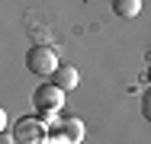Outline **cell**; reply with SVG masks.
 Returning <instances> with one entry per match:
<instances>
[{"mask_svg": "<svg viewBox=\"0 0 151 144\" xmlns=\"http://www.w3.org/2000/svg\"><path fill=\"white\" fill-rule=\"evenodd\" d=\"M26 67H29L35 77H52L61 64H58L55 48H48V45H35V48L26 51Z\"/></svg>", "mask_w": 151, "mask_h": 144, "instance_id": "6da1fadb", "label": "cell"}, {"mask_svg": "<svg viewBox=\"0 0 151 144\" xmlns=\"http://www.w3.org/2000/svg\"><path fill=\"white\" fill-rule=\"evenodd\" d=\"M48 131L52 128H48L45 118H19L16 128H13L19 144H48Z\"/></svg>", "mask_w": 151, "mask_h": 144, "instance_id": "7a4b0ae2", "label": "cell"}, {"mask_svg": "<svg viewBox=\"0 0 151 144\" xmlns=\"http://www.w3.org/2000/svg\"><path fill=\"white\" fill-rule=\"evenodd\" d=\"M61 103H64V90L58 83H42V86H35V93H32V106L39 109V115L58 112Z\"/></svg>", "mask_w": 151, "mask_h": 144, "instance_id": "3957f363", "label": "cell"}, {"mask_svg": "<svg viewBox=\"0 0 151 144\" xmlns=\"http://www.w3.org/2000/svg\"><path fill=\"white\" fill-rule=\"evenodd\" d=\"M55 131H61V138L68 144H77L84 138V122H81V118H64V122L55 125Z\"/></svg>", "mask_w": 151, "mask_h": 144, "instance_id": "277c9868", "label": "cell"}, {"mask_svg": "<svg viewBox=\"0 0 151 144\" xmlns=\"http://www.w3.org/2000/svg\"><path fill=\"white\" fill-rule=\"evenodd\" d=\"M77 80H81V74H77V67H71V64H64V67H58V71L52 74V83H58L61 90H74Z\"/></svg>", "mask_w": 151, "mask_h": 144, "instance_id": "5b68a950", "label": "cell"}, {"mask_svg": "<svg viewBox=\"0 0 151 144\" xmlns=\"http://www.w3.org/2000/svg\"><path fill=\"white\" fill-rule=\"evenodd\" d=\"M113 13L122 19H135L142 13V0H113Z\"/></svg>", "mask_w": 151, "mask_h": 144, "instance_id": "8992f818", "label": "cell"}, {"mask_svg": "<svg viewBox=\"0 0 151 144\" xmlns=\"http://www.w3.org/2000/svg\"><path fill=\"white\" fill-rule=\"evenodd\" d=\"M142 115H145V118L151 122V90L145 93V96H142Z\"/></svg>", "mask_w": 151, "mask_h": 144, "instance_id": "52a82bcc", "label": "cell"}, {"mask_svg": "<svg viewBox=\"0 0 151 144\" xmlns=\"http://www.w3.org/2000/svg\"><path fill=\"white\" fill-rule=\"evenodd\" d=\"M0 144H19V141H16V135H10V131H3V135H0Z\"/></svg>", "mask_w": 151, "mask_h": 144, "instance_id": "ba28073f", "label": "cell"}, {"mask_svg": "<svg viewBox=\"0 0 151 144\" xmlns=\"http://www.w3.org/2000/svg\"><path fill=\"white\" fill-rule=\"evenodd\" d=\"M148 83H151V67H148Z\"/></svg>", "mask_w": 151, "mask_h": 144, "instance_id": "9c48e42d", "label": "cell"}]
</instances>
